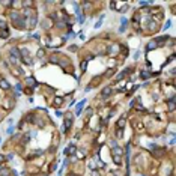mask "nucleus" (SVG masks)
<instances>
[{
    "label": "nucleus",
    "mask_w": 176,
    "mask_h": 176,
    "mask_svg": "<svg viewBox=\"0 0 176 176\" xmlns=\"http://www.w3.org/2000/svg\"><path fill=\"white\" fill-rule=\"evenodd\" d=\"M125 123H127V119H125V117H121V119H119V122H117V125H116V128L122 129V128L125 127Z\"/></svg>",
    "instance_id": "1"
},
{
    "label": "nucleus",
    "mask_w": 176,
    "mask_h": 176,
    "mask_svg": "<svg viewBox=\"0 0 176 176\" xmlns=\"http://www.w3.org/2000/svg\"><path fill=\"white\" fill-rule=\"evenodd\" d=\"M110 93H111V87H105L103 90V96H104V98H105V96H110Z\"/></svg>",
    "instance_id": "2"
},
{
    "label": "nucleus",
    "mask_w": 176,
    "mask_h": 176,
    "mask_svg": "<svg viewBox=\"0 0 176 176\" xmlns=\"http://www.w3.org/2000/svg\"><path fill=\"white\" fill-rule=\"evenodd\" d=\"M0 87H2V89H5V90H8V89H9V84H8L6 81H5V80H2V81H0Z\"/></svg>",
    "instance_id": "3"
},
{
    "label": "nucleus",
    "mask_w": 176,
    "mask_h": 176,
    "mask_svg": "<svg viewBox=\"0 0 176 176\" xmlns=\"http://www.w3.org/2000/svg\"><path fill=\"white\" fill-rule=\"evenodd\" d=\"M26 83L29 84V86H33L36 81H35V78H32V77H29V78H26Z\"/></svg>",
    "instance_id": "4"
},
{
    "label": "nucleus",
    "mask_w": 176,
    "mask_h": 176,
    "mask_svg": "<svg viewBox=\"0 0 176 176\" xmlns=\"http://www.w3.org/2000/svg\"><path fill=\"white\" fill-rule=\"evenodd\" d=\"M66 154H71V155H74V154H75V146L68 147V149H66Z\"/></svg>",
    "instance_id": "5"
},
{
    "label": "nucleus",
    "mask_w": 176,
    "mask_h": 176,
    "mask_svg": "<svg viewBox=\"0 0 176 176\" xmlns=\"http://www.w3.org/2000/svg\"><path fill=\"white\" fill-rule=\"evenodd\" d=\"M152 48H157V44H155V41H151L149 44H147V50H152Z\"/></svg>",
    "instance_id": "6"
},
{
    "label": "nucleus",
    "mask_w": 176,
    "mask_h": 176,
    "mask_svg": "<svg viewBox=\"0 0 176 176\" xmlns=\"http://www.w3.org/2000/svg\"><path fill=\"white\" fill-rule=\"evenodd\" d=\"M86 66H87V60H83V63L80 65V69H81V72H84V71H86Z\"/></svg>",
    "instance_id": "7"
},
{
    "label": "nucleus",
    "mask_w": 176,
    "mask_h": 176,
    "mask_svg": "<svg viewBox=\"0 0 176 176\" xmlns=\"http://www.w3.org/2000/svg\"><path fill=\"white\" fill-rule=\"evenodd\" d=\"M54 103H56V105H60V104H62V98H56Z\"/></svg>",
    "instance_id": "8"
},
{
    "label": "nucleus",
    "mask_w": 176,
    "mask_h": 176,
    "mask_svg": "<svg viewBox=\"0 0 176 176\" xmlns=\"http://www.w3.org/2000/svg\"><path fill=\"white\" fill-rule=\"evenodd\" d=\"M116 135L121 139V137H122V129H116Z\"/></svg>",
    "instance_id": "9"
},
{
    "label": "nucleus",
    "mask_w": 176,
    "mask_h": 176,
    "mask_svg": "<svg viewBox=\"0 0 176 176\" xmlns=\"http://www.w3.org/2000/svg\"><path fill=\"white\" fill-rule=\"evenodd\" d=\"M0 121H2V116H0Z\"/></svg>",
    "instance_id": "10"
}]
</instances>
